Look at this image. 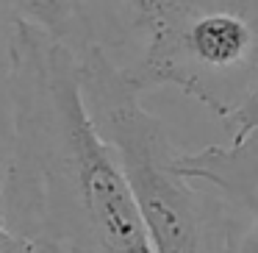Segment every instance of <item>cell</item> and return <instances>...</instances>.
I'll return each instance as SVG.
<instances>
[{
    "label": "cell",
    "mask_w": 258,
    "mask_h": 253,
    "mask_svg": "<svg viewBox=\"0 0 258 253\" xmlns=\"http://www.w3.org/2000/svg\"><path fill=\"white\" fill-rule=\"evenodd\" d=\"M0 200L12 234L58 253H153L122 167L86 112L78 59L25 23L12 34Z\"/></svg>",
    "instance_id": "6da1fadb"
},
{
    "label": "cell",
    "mask_w": 258,
    "mask_h": 253,
    "mask_svg": "<svg viewBox=\"0 0 258 253\" xmlns=\"http://www.w3.org/2000/svg\"><path fill=\"white\" fill-rule=\"evenodd\" d=\"M78 73L86 112L122 167L153 253H241L244 212L217 186L180 173L164 123L139 103L111 53L89 50Z\"/></svg>",
    "instance_id": "7a4b0ae2"
},
{
    "label": "cell",
    "mask_w": 258,
    "mask_h": 253,
    "mask_svg": "<svg viewBox=\"0 0 258 253\" xmlns=\"http://www.w3.org/2000/svg\"><path fill=\"white\" fill-rule=\"evenodd\" d=\"M147 45L122 67L136 92L172 86L228 117L258 84L255 0H131Z\"/></svg>",
    "instance_id": "3957f363"
},
{
    "label": "cell",
    "mask_w": 258,
    "mask_h": 253,
    "mask_svg": "<svg viewBox=\"0 0 258 253\" xmlns=\"http://www.w3.org/2000/svg\"><path fill=\"white\" fill-rule=\"evenodd\" d=\"M17 23L67 47L75 59L95 47L114 53L134 28L131 0H9Z\"/></svg>",
    "instance_id": "277c9868"
},
{
    "label": "cell",
    "mask_w": 258,
    "mask_h": 253,
    "mask_svg": "<svg viewBox=\"0 0 258 253\" xmlns=\"http://www.w3.org/2000/svg\"><path fill=\"white\" fill-rule=\"evenodd\" d=\"M14 14L9 0H0V167L9 153L12 136V34Z\"/></svg>",
    "instance_id": "5b68a950"
},
{
    "label": "cell",
    "mask_w": 258,
    "mask_h": 253,
    "mask_svg": "<svg viewBox=\"0 0 258 253\" xmlns=\"http://www.w3.org/2000/svg\"><path fill=\"white\" fill-rule=\"evenodd\" d=\"M222 123L225 131H230V142H241L252 131H258V84L228 117H222Z\"/></svg>",
    "instance_id": "8992f818"
},
{
    "label": "cell",
    "mask_w": 258,
    "mask_h": 253,
    "mask_svg": "<svg viewBox=\"0 0 258 253\" xmlns=\"http://www.w3.org/2000/svg\"><path fill=\"white\" fill-rule=\"evenodd\" d=\"M239 209L247 217V231H244V242H241V253H258V181L250 186V192L241 197Z\"/></svg>",
    "instance_id": "52a82bcc"
},
{
    "label": "cell",
    "mask_w": 258,
    "mask_h": 253,
    "mask_svg": "<svg viewBox=\"0 0 258 253\" xmlns=\"http://www.w3.org/2000/svg\"><path fill=\"white\" fill-rule=\"evenodd\" d=\"M28 253H58V250H53V247H47V245H36V242H34Z\"/></svg>",
    "instance_id": "ba28073f"
},
{
    "label": "cell",
    "mask_w": 258,
    "mask_h": 253,
    "mask_svg": "<svg viewBox=\"0 0 258 253\" xmlns=\"http://www.w3.org/2000/svg\"><path fill=\"white\" fill-rule=\"evenodd\" d=\"M255 3H258V0H255Z\"/></svg>",
    "instance_id": "9c48e42d"
}]
</instances>
